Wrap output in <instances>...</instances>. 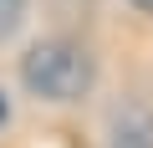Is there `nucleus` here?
<instances>
[{"label":"nucleus","mask_w":153,"mask_h":148,"mask_svg":"<svg viewBox=\"0 0 153 148\" xmlns=\"http://www.w3.org/2000/svg\"><path fill=\"white\" fill-rule=\"evenodd\" d=\"M21 82L46 102H76L92 92V56L76 41H41L21 61Z\"/></svg>","instance_id":"nucleus-1"},{"label":"nucleus","mask_w":153,"mask_h":148,"mask_svg":"<svg viewBox=\"0 0 153 148\" xmlns=\"http://www.w3.org/2000/svg\"><path fill=\"white\" fill-rule=\"evenodd\" d=\"M133 5H143V10H153V0H133Z\"/></svg>","instance_id":"nucleus-3"},{"label":"nucleus","mask_w":153,"mask_h":148,"mask_svg":"<svg viewBox=\"0 0 153 148\" xmlns=\"http://www.w3.org/2000/svg\"><path fill=\"white\" fill-rule=\"evenodd\" d=\"M21 21H26V0H0V41H10Z\"/></svg>","instance_id":"nucleus-2"},{"label":"nucleus","mask_w":153,"mask_h":148,"mask_svg":"<svg viewBox=\"0 0 153 148\" xmlns=\"http://www.w3.org/2000/svg\"><path fill=\"white\" fill-rule=\"evenodd\" d=\"M0 123H5V97H0Z\"/></svg>","instance_id":"nucleus-4"}]
</instances>
